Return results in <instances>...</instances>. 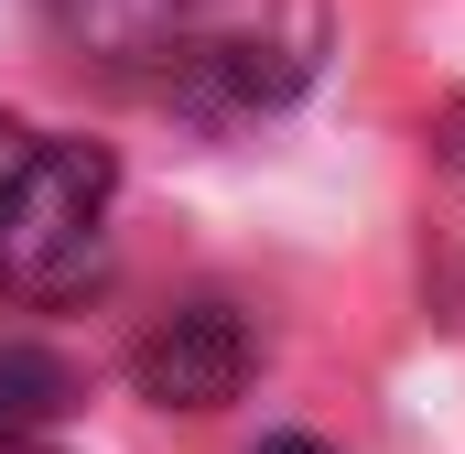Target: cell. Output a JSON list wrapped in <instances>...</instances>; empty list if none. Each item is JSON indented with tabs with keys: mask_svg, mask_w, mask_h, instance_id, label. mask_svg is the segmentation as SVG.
I'll use <instances>...</instances> for the list:
<instances>
[{
	"mask_svg": "<svg viewBox=\"0 0 465 454\" xmlns=\"http://www.w3.org/2000/svg\"><path fill=\"white\" fill-rule=\"evenodd\" d=\"M260 454H325V444H303V433H282V444H260Z\"/></svg>",
	"mask_w": 465,
	"mask_h": 454,
	"instance_id": "cell-6",
	"label": "cell"
},
{
	"mask_svg": "<svg viewBox=\"0 0 465 454\" xmlns=\"http://www.w3.org/2000/svg\"><path fill=\"white\" fill-rule=\"evenodd\" d=\"M109 152L44 141L33 173L0 195V292L11 303H87L109 281Z\"/></svg>",
	"mask_w": 465,
	"mask_h": 454,
	"instance_id": "cell-1",
	"label": "cell"
},
{
	"mask_svg": "<svg viewBox=\"0 0 465 454\" xmlns=\"http://www.w3.org/2000/svg\"><path fill=\"white\" fill-rule=\"evenodd\" d=\"M76 411V368L54 357L44 336H11L0 325V444H33Z\"/></svg>",
	"mask_w": 465,
	"mask_h": 454,
	"instance_id": "cell-4",
	"label": "cell"
},
{
	"mask_svg": "<svg viewBox=\"0 0 465 454\" xmlns=\"http://www.w3.org/2000/svg\"><path fill=\"white\" fill-rule=\"evenodd\" d=\"M44 33L109 76H163L206 44V0H44Z\"/></svg>",
	"mask_w": 465,
	"mask_h": 454,
	"instance_id": "cell-3",
	"label": "cell"
},
{
	"mask_svg": "<svg viewBox=\"0 0 465 454\" xmlns=\"http://www.w3.org/2000/svg\"><path fill=\"white\" fill-rule=\"evenodd\" d=\"M33 152H44V130H22V119L0 109V195H11L22 173H33Z\"/></svg>",
	"mask_w": 465,
	"mask_h": 454,
	"instance_id": "cell-5",
	"label": "cell"
},
{
	"mask_svg": "<svg viewBox=\"0 0 465 454\" xmlns=\"http://www.w3.org/2000/svg\"><path fill=\"white\" fill-rule=\"evenodd\" d=\"M249 368H260V346H249V314L238 303H173L152 336L130 346V379L163 411H228L238 390H249Z\"/></svg>",
	"mask_w": 465,
	"mask_h": 454,
	"instance_id": "cell-2",
	"label": "cell"
},
{
	"mask_svg": "<svg viewBox=\"0 0 465 454\" xmlns=\"http://www.w3.org/2000/svg\"><path fill=\"white\" fill-rule=\"evenodd\" d=\"M0 454H33V444H0Z\"/></svg>",
	"mask_w": 465,
	"mask_h": 454,
	"instance_id": "cell-7",
	"label": "cell"
}]
</instances>
